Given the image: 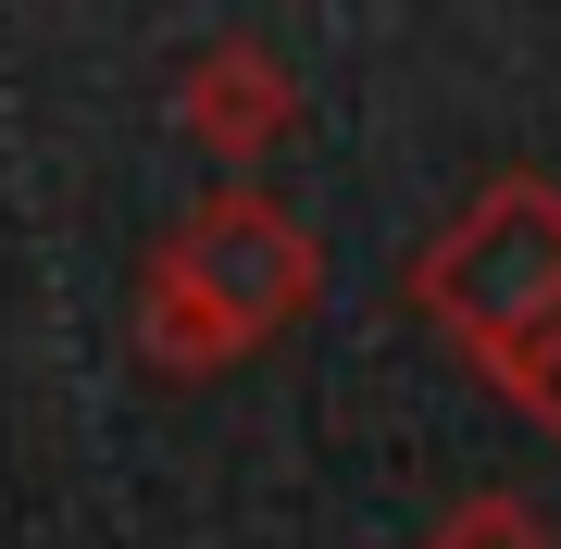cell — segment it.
Returning <instances> with one entry per match:
<instances>
[{"mask_svg":"<svg viewBox=\"0 0 561 549\" xmlns=\"http://www.w3.org/2000/svg\"><path fill=\"white\" fill-rule=\"evenodd\" d=\"M412 300L437 312L474 363L524 350L561 312V187L549 175H500L486 201H461V225L412 263Z\"/></svg>","mask_w":561,"mask_h":549,"instance_id":"7a4b0ae2","label":"cell"},{"mask_svg":"<svg viewBox=\"0 0 561 549\" xmlns=\"http://www.w3.org/2000/svg\"><path fill=\"white\" fill-rule=\"evenodd\" d=\"M312 300H324V238L275 187H213L150 263V363H175V375L238 363L250 338L300 325Z\"/></svg>","mask_w":561,"mask_h":549,"instance_id":"6da1fadb","label":"cell"},{"mask_svg":"<svg viewBox=\"0 0 561 549\" xmlns=\"http://www.w3.org/2000/svg\"><path fill=\"white\" fill-rule=\"evenodd\" d=\"M187 138H201V150H238V163H250V150H275L287 138V76H275V50H262V38H225V50H201V62H187Z\"/></svg>","mask_w":561,"mask_h":549,"instance_id":"3957f363","label":"cell"},{"mask_svg":"<svg viewBox=\"0 0 561 549\" xmlns=\"http://www.w3.org/2000/svg\"><path fill=\"white\" fill-rule=\"evenodd\" d=\"M437 549H537V525H524L512 500H474V512H461V525H449Z\"/></svg>","mask_w":561,"mask_h":549,"instance_id":"5b68a950","label":"cell"},{"mask_svg":"<svg viewBox=\"0 0 561 549\" xmlns=\"http://www.w3.org/2000/svg\"><path fill=\"white\" fill-rule=\"evenodd\" d=\"M486 375H500L512 400H524V412H537V425L561 437V312H549V325L524 338V350H500V363H486Z\"/></svg>","mask_w":561,"mask_h":549,"instance_id":"277c9868","label":"cell"}]
</instances>
